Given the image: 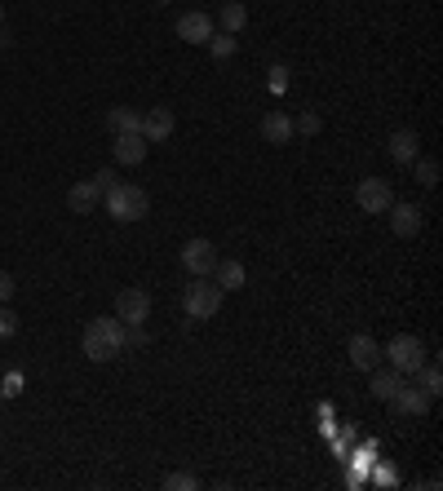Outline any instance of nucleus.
<instances>
[{"instance_id":"obj_5","label":"nucleus","mask_w":443,"mask_h":491,"mask_svg":"<svg viewBox=\"0 0 443 491\" xmlns=\"http://www.w3.org/2000/svg\"><path fill=\"white\" fill-rule=\"evenodd\" d=\"M382 354L390 359V368H399L403 377H412V372L426 363V345H421V336H412V332H399V336H390Z\"/></svg>"},{"instance_id":"obj_27","label":"nucleus","mask_w":443,"mask_h":491,"mask_svg":"<svg viewBox=\"0 0 443 491\" xmlns=\"http://www.w3.org/2000/svg\"><path fill=\"white\" fill-rule=\"evenodd\" d=\"M271 89H276V94L288 89V67H271Z\"/></svg>"},{"instance_id":"obj_1","label":"nucleus","mask_w":443,"mask_h":491,"mask_svg":"<svg viewBox=\"0 0 443 491\" xmlns=\"http://www.w3.org/2000/svg\"><path fill=\"white\" fill-rule=\"evenodd\" d=\"M124 345H129V327L120 324L115 315H111V319H89L85 332H80V350H85V359H94V363L120 359Z\"/></svg>"},{"instance_id":"obj_26","label":"nucleus","mask_w":443,"mask_h":491,"mask_svg":"<svg viewBox=\"0 0 443 491\" xmlns=\"http://www.w3.org/2000/svg\"><path fill=\"white\" fill-rule=\"evenodd\" d=\"M14 332H18V315L9 306H0V341H9Z\"/></svg>"},{"instance_id":"obj_30","label":"nucleus","mask_w":443,"mask_h":491,"mask_svg":"<svg viewBox=\"0 0 443 491\" xmlns=\"http://www.w3.org/2000/svg\"><path fill=\"white\" fill-rule=\"evenodd\" d=\"M18 385H23V377H18V372H9V377H5V394H18Z\"/></svg>"},{"instance_id":"obj_29","label":"nucleus","mask_w":443,"mask_h":491,"mask_svg":"<svg viewBox=\"0 0 443 491\" xmlns=\"http://www.w3.org/2000/svg\"><path fill=\"white\" fill-rule=\"evenodd\" d=\"M377 483H382V487H394V483H399V474H394L390 465H382V469H377Z\"/></svg>"},{"instance_id":"obj_17","label":"nucleus","mask_w":443,"mask_h":491,"mask_svg":"<svg viewBox=\"0 0 443 491\" xmlns=\"http://www.w3.org/2000/svg\"><path fill=\"white\" fill-rule=\"evenodd\" d=\"M213 283H218L222 292H240L244 283H249V271L240 266V262H231V257H218V266H213V274H209Z\"/></svg>"},{"instance_id":"obj_22","label":"nucleus","mask_w":443,"mask_h":491,"mask_svg":"<svg viewBox=\"0 0 443 491\" xmlns=\"http://www.w3.org/2000/svg\"><path fill=\"white\" fill-rule=\"evenodd\" d=\"M412 168H417V182H421V186H435V182H439V160H435V156H417Z\"/></svg>"},{"instance_id":"obj_7","label":"nucleus","mask_w":443,"mask_h":491,"mask_svg":"<svg viewBox=\"0 0 443 491\" xmlns=\"http://www.w3.org/2000/svg\"><path fill=\"white\" fill-rule=\"evenodd\" d=\"M355 204H359L364 213H386L390 204H394V191H390L386 177H364V182L355 186Z\"/></svg>"},{"instance_id":"obj_12","label":"nucleus","mask_w":443,"mask_h":491,"mask_svg":"<svg viewBox=\"0 0 443 491\" xmlns=\"http://www.w3.org/2000/svg\"><path fill=\"white\" fill-rule=\"evenodd\" d=\"M346 354H350V363H355L359 372H373V368L382 363V345H377L368 332H355L350 345H346Z\"/></svg>"},{"instance_id":"obj_2","label":"nucleus","mask_w":443,"mask_h":491,"mask_svg":"<svg viewBox=\"0 0 443 491\" xmlns=\"http://www.w3.org/2000/svg\"><path fill=\"white\" fill-rule=\"evenodd\" d=\"M103 209H107L115 221H142L151 213V200H147V191L133 186V182H111L107 195H103Z\"/></svg>"},{"instance_id":"obj_32","label":"nucleus","mask_w":443,"mask_h":491,"mask_svg":"<svg viewBox=\"0 0 443 491\" xmlns=\"http://www.w3.org/2000/svg\"><path fill=\"white\" fill-rule=\"evenodd\" d=\"M0 27H5V4H0Z\"/></svg>"},{"instance_id":"obj_8","label":"nucleus","mask_w":443,"mask_h":491,"mask_svg":"<svg viewBox=\"0 0 443 491\" xmlns=\"http://www.w3.org/2000/svg\"><path fill=\"white\" fill-rule=\"evenodd\" d=\"M182 266L191 271V279L195 274H213V266H218V244L213 239H186L182 244Z\"/></svg>"},{"instance_id":"obj_28","label":"nucleus","mask_w":443,"mask_h":491,"mask_svg":"<svg viewBox=\"0 0 443 491\" xmlns=\"http://www.w3.org/2000/svg\"><path fill=\"white\" fill-rule=\"evenodd\" d=\"M9 297H14V274H9V271H0V306H5Z\"/></svg>"},{"instance_id":"obj_9","label":"nucleus","mask_w":443,"mask_h":491,"mask_svg":"<svg viewBox=\"0 0 443 491\" xmlns=\"http://www.w3.org/2000/svg\"><path fill=\"white\" fill-rule=\"evenodd\" d=\"M390 407L399 412V416H426L430 412V394L421 389V385H399L394 394H390Z\"/></svg>"},{"instance_id":"obj_10","label":"nucleus","mask_w":443,"mask_h":491,"mask_svg":"<svg viewBox=\"0 0 443 491\" xmlns=\"http://www.w3.org/2000/svg\"><path fill=\"white\" fill-rule=\"evenodd\" d=\"M177 36H182L186 45H209V36H213V18H209L204 9H186V13L177 18Z\"/></svg>"},{"instance_id":"obj_24","label":"nucleus","mask_w":443,"mask_h":491,"mask_svg":"<svg viewBox=\"0 0 443 491\" xmlns=\"http://www.w3.org/2000/svg\"><path fill=\"white\" fill-rule=\"evenodd\" d=\"M235 45H240V40H235L231 31H222V36H209V54L218 58V62H226V58L235 54Z\"/></svg>"},{"instance_id":"obj_23","label":"nucleus","mask_w":443,"mask_h":491,"mask_svg":"<svg viewBox=\"0 0 443 491\" xmlns=\"http://www.w3.org/2000/svg\"><path fill=\"white\" fill-rule=\"evenodd\" d=\"M320 129H324V115H320V111H302V115L293 120V133H306V138H315Z\"/></svg>"},{"instance_id":"obj_14","label":"nucleus","mask_w":443,"mask_h":491,"mask_svg":"<svg viewBox=\"0 0 443 491\" xmlns=\"http://www.w3.org/2000/svg\"><path fill=\"white\" fill-rule=\"evenodd\" d=\"M386 151H390V160L394 164H412L417 156H421V138H417L412 129H394L390 142H386Z\"/></svg>"},{"instance_id":"obj_18","label":"nucleus","mask_w":443,"mask_h":491,"mask_svg":"<svg viewBox=\"0 0 443 491\" xmlns=\"http://www.w3.org/2000/svg\"><path fill=\"white\" fill-rule=\"evenodd\" d=\"M262 138H267L271 147L293 142V120H288L284 111H267V115H262Z\"/></svg>"},{"instance_id":"obj_25","label":"nucleus","mask_w":443,"mask_h":491,"mask_svg":"<svg viewBox=\"0 0 443 491\" xmlns=\"http://www.w3.org/2000/svg\"><path fill=\"white\" fill-rule=\"evenodd\" d=\"M195 487H200V478H195V474H182V469L165 474V491H195Z\"/></svg>"},{"instance_id":"obj_11","label":"nucleus","mask_w":443,"mask_h":491,"mask_svg":"<svg viewBox=\"0 0 443 491\" xmlns=\"http://www.w3.org/2000/svg\"><path fill=\"white\" fill-rule=\"evenodd\" d=\"M386 218H390V230L399 235V239H417L421 235V209L417 204H390L386 209Z\"/></svg>"},{"instance_id":"obj_6","label":"nucleus","mask_w":443,"mask_h":491,"mask_svg":"<svg viewBox=\"0 0 443 491\" xmlns=\"http://www.w3.org/2000/svg\"><path fill=\"white\" fill-rule=\"evenodd\" d=\"M115 319L124 327H142L151 319V292L147 288H124L115 297Z\"/></svg>"},{"instance_id":"obj_4","label":"nucleus","mask_w":443,"mask_h":491,"mask_svg":"<svg viewBox=\"0 0 443 491\" xmlns=\"http://www.w3.org/2000/svg\"><path fill=\"white\" fill-rule=\"evenodd\" d=\"M111 182H115L111 168H98L94 177L76 182V186L67 191V209H71V213H98V204H103V195H107Z\"/></svg>"},{"instance_id":"obj_19","label":"nucleus","mask_w":443,"mask_h":491,"mask_svg":"<svg viewBox=\"0 0 443 491\" xmlns=\"http://www.w3.org/2000/svg\"><path fill=\"white\" fill-rule=\"evenodd\" d=\"M107 129H111V138H120V133H142V115L133 107H111Z\"/></svg>"},{"instance_id":"obj_21","label":"nucleus","mask_w":443,"mask_h":491,"mask_svg":"<svg viewBox=\"0 0 443 491\" xmlns=\"http://www.w3.org/2000/svg\"><path fill=\"white\" fill-rule=\"evenodd\" d=\"M412 377H417V385H421L430 398H439V394H443V372H439V363H430V359H426V363H421Z\"/></svg>"},{"instance_id":"obj_13","label":"nucleus","mask_w":443,"mask_h":491,"mask_svg":"<svg viewBox=\"0 0 443 491\" xmlns=\"http://www.w3.org/2000/svg\"><path fill=\"white\" fill-rule=\"evenodd\" d=\"M173 129H177V120H173L168 107H151L142 115V138H147V142H168Z\"/></svg>"},{"instance_id":"obj_31","label":"nucleus","mask_w":443,"mask_h":491,"mask_svg":"<svg viewBox=\"0 0 443 491\" xmlns=\"http://www.w3.org/2000/svg\"><path fill=\"white\" fill-rule=\"evenodd\" d=\"M129 345H147V332L142 327H129Z\"/></svg>"},{"instance_id":"obj_16","label":"nucleus","mask_w":443,"mask_h":491,"mask_svg":"<svg viewBox=\"0 0 443 491\" xmlns=\"http://www.w3.org/2000/svg\"><path fill=\"white\" fill-rule=\"evenodd\" d=\"M399 385H403V372H399V368H382V363H377V368L368 372V394H373L377 403H390V394H394Z\"/></svg>"},{"instance_id":"obj_20","label":"nucleus","mask_w":443,"mask_h":491,"mask_svg":"<svg viewBox=\"0 0 443 491\" xmlns=\"http://www.w3.org/2000/svg\"><path fill=\"white\" fill-rule=\"evenodd\" d=\"M218 22H222V31L240 36V31L249 27V9H244L240 0H226V4H222V13H218Z\"/></svg>"},{"instance_id":"obj_15","label":"nucleus","mask_w":443,"mask_h":491,"mask_svg":"<svg viewBox=\"0 0 443 491\" xmlns=\"http://www.w3.org/2000/svg\"><path fill=\"white\" fill-rule=\"evenodd\" d=\"M147 147H151V142H147L142 133H120V138L111 142V151H115V164H129V168L147 160Z\"/></svg>"},{"instance_id":"obj_3","label":"nucleus","mask_w":443,"mask_h":491,"mask_svg":"<svg viewBox=\"0 0 443 491\" xmlns=\"http://www.w3.org/2000/svg\"><path fill=\"white\" fill-rule=\"evenodd\" d=\"M182 310H186V319H213L222 310V288L209 274H195V283H186V292H182Z\"/></svg>"}]
</instances>
